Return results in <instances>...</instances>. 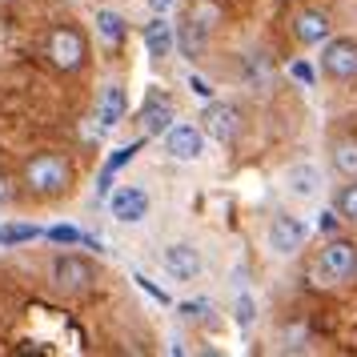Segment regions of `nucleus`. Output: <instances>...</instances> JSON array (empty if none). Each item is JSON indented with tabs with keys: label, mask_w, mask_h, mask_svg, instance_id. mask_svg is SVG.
<instances>
[{
	"label": "nucleus",
	"mask_w": 357,
	"mask_h": 357,
	"mask_svg": "<svg viewBox=\"0 0 357 357\" xmlns=\"http://www.w3.org/2000/svg\"><path fill=\"white\" fill-rule=\"evenodd\" d=\"M24 185L33 189V197L40 201H56L73 189V165L65 153H36L33 161L24 165Z\"/></svg>",
	"instance_id": "1"
},
{
	"label": "nucleus",
	"mask_w": 357,
	"mask_h": 357,
	"mask_svg": "<svg viewBox=\"0 0 357 357\" xmlns=\"http://www.w3.org/2000/svg\"><path fill=\"white\" fill-rule=\"evenodd\" d=\"M45 56L61 73H81L84 61H89V45H84V36L73 24H56L49 33V40H45Z\"/></svg>",
	"instance_id": "2"
},
{
	"label": "nucleus",
	"mask_w": 357,
	"mask_h": 357,
	"mask_svg": "<svg viewBox=\"0 0 357 357\" xmlns=\"http://www.w3.org/2000/svg\"><path fill=\"white\" fill-rule=\"evenodd\" d=\"M317 277H325V285H341L357 277V245L349 237H329L317 257Z\"/></svg>",
	"instance_id": "3"
},
{
	"label": "nucleus",
	"mask_w": 357,
	"mask_h": 357,
	"mask_svg": "<svg viewBox=\"0 0 357 357\" xmlns=\"http://www.w3.org/2000/svg\"><path fill=\"white\" fill-rule=\"evenodd\" d=\"M197 125L205 129L209 141H217V145H233V141L241 137V129H245V116H241V109L229 105V100H209V105L201 109V116H197Z\"/></svg>",
	"instance_id": "4"
},
{
	"label": "nucleus",
	"mask_w": 357,
	"mask_h": 357,
	"mask_svg": "<svg viewBox=\"0 0 357 357\" xmlns=\"http://www.w3.org/2000/svg\"><path fill=\"white\" fill-rule=\"evenodd\" d=\"M321 73L337 84L357 81V40L354 36H329L321 45Z\"/></svg>",
	"instance_id": "5"
},
{
	"label": "nucleus",
	"mask_w": 357,
	"mask_h": 357,
	"mask_svg": "<svg viewBox=\"0 0 357 357\" xmlns=\"http://www.w3.org/2000/svg\"><path fill=\"white\" fill-rule=\"evenodd\" d=\"M265 241L273 249L277 257H293V253H301L309 241V225L301 217H293V213H273V221L265 229Z\"/></svg>",
	"instance_id": "6"
},
{
	"label": "nucleus",
	"mask_w": 357,
	"mask_h": 357,
	"mask_svg": "<svg viewBox=\"0 0 357 357\" xmlns=\"http://www.w3.org/2000/svg\"><path fill=\"white\" fill-rule=\"evenodd\" d=\"M205 129L193 125V121H173L169 129H165V153L173 157V161H201L205 157Z\"/></svg>",
	"instance_id": "7"
},
{
	"label": "nucleus",
	"mask_w": 357,
	"mask_h": 357,
	"mask_svg": "<svg viewBox=\"0 0 357 357\" xmlns=\"http://www.w3.org/2000/svg\"><path fill=\"white\" fill-rule=\"evenodd\" d=\"M161 269L173 281H197L201 269H205V261H201V249L189 241H173L161 249Z\"/></svg>",
	"instance_id": "8"
},
{
	"label": "nucleus",
	"mask_w": 357,
	"mask_h": 357,
	"mask_svg": "<svg viewBox=\"0 0 357 357\" xmlns=\"http://www.w3.org/2000/svg\"><path fill=\"white\" fill-rule=\"evenodd\" d=\"M149 209H153V201H149V193L141 185H121L109 197V213H113V221H121V225H141L149 217Z\"/></svg>",
	"instance_id": "9"
},
{
	"label": "nucleus",
	"mask_w": 357,
	"mask_h": 357,
	"mask_svg": "<svg viewBox=\"0 0 357 357\" xmlns=\"http://www.w3.org/2000/svg\"><path fill=\"white\" fill-rule=\"evenodd\" d=\"M93 277H97L93 261L77 257V253H61V257L52 261V281H56V289L81 293V289H89V285H93Z\"/></svg>",
	"instance_id": "10"
},
{
	"label": "nucleus",
	"mask_w": 357,
	"mask_h": 357,
	"mask_svg": "<svg viewBox=\"0 0 357 357\" xmlns=\"http://www.w3.org/2000/svg\"><path fill=\"white\" fill-rule=\"evenodd\" d=\"M293 36H297V45H305V49L325 45V40L333 36V20H329V13H321V8H297V13H293Z\"/></svg>",
	"instance_id": "11"
},
{
	"label": "nucleus",
	"mask_w": 357,
	"mask_h": 357,
	"mask_svg": "<svg viewBox=\"0 0 357 357\" xmlns=\"http://www.w3.org/2000/svg\"><path fill=\"white\" fill-rule=\"evenodd\" d=\"M129 113V93L125 84H105L100 89V100H97V121H100V132H113Z\"/></svg>",
	"instance_id": "12"
},
{
	"label": "nucleus",
	"mask_w": 357,
	"mask_h": 357,
	"mask_svg": "<svg viewBox=\"0 0 357 357\" xmlns=\"http://www.w3.org/2000/svg\"><path fill=\"white\" fill-rule=\"evenodd\" d=\"M177 121V105H173V97H165V93H153V97L145 100V109H141V129L149 132V137H165V129Z\"/></svg>",
	"instance_id": "13"
},
{
	"label": "nucleus",
	"mask_w": 357,
	"mask_h": 357,
	"mask_svg": "<svg viewBox=\"0 0 357 357\" xmlns=\"http://www.w3.org/2000/svg\"><path fill=\"white\" fill-rule=\"evenodd\" d=\"M173 49H177V29L165 20V13H157V17L145 24V52L153 61H165Z\"/></svg>",
	"instance_id": "14"
},
{
	"label": "nucleus",
	"mask_w": 357,
	"mask_h": 357,
	"mask_svg": "<svg viewBox=\"0 0 357 357\" xmlns=\"http://www.w3.org/2000/svg\"><path fill=\"white\" fill-rule=\"evenodd\" d=\"M285 189H289L293 197H301V201H309V197L321 193V169L309 161H297L285 169Z\"/></svg>",
	"instance_id": "15"
},
{
	"label": "nucleus",
	"mask_w": 357,
	"mask_h": 357,
	"mask_svg": "<svg viewBox=\"0 0 357 357\" xmlns=\"http://www.w3.org/2000/svg\"><path fill=\"white\" fill-rule=\"evenodd\" d=\"M177 29V49L189 56V61H197L201 52H205V45H209V24L201 17H185L181 24H173Z\"/></svg>",
	"instance_id": "16"
},
{
	"label": "nucleus",
	"mask_w": 357,
	"mask_h": 357,
	"mask_svg": "<svg viewBox=\"0 0 357 357\" xmlns=\"http://www.w3.org/2000/svg\"><path fill=\"white\" fill-rule=\"evenodd\" d=\"M97 36L105 40V45H121L125 36H129V24H125V17L121 13H113V8H100L97 13Z\"/></svg>",
	"instance_id": "17"
},
{
	"label": "nucleus",
	"mask_w": 357,
	"mask_h": 357,
	"mask_svg": "<svg viewBox=\"0 0 357 357\" xmlns=\"http://www.w3.org/2000/svg\"><path fill=\"white\" fill-rule=\"evenodd\" d=\"M245 81L253 84V89H261V93L273 89V65L265 61V52H249L245 56Z\"/></svg>",
	"instance_id": "18"
},
{
	"label": "nucleus",
	"mask_w": 357,
	"mask_h": 357,
	"mask_svg": "<svg viewBox=\"0 0 357 357\" xmlns=\"http://www.w3.org/2000/svg\"><path fill=\"white\" fill-rule=\"evenodd\" d=\"M333 169L341 177H357V137H337L333 141Z\"/></svg>",
	"instance_id": "19"
},
{
	"label": "nucleus",
	"mask_w": 357,
	"mask_h": 357,
	"mask_svg": "<svg viewBox=\"0 0 357 357\" xmlns=\"http://www.w3.org/2000/svg\"><path fill=\"white\" fill-rule=\"evenodd\" d=\"M333 213H337L341 221L357 225V177H345V185H341L337 197H333Z\"/></svg>",
	"instance_id": "20"
},
{
	"label": "nucleus",
	"mask_w": 357,
	"mask_h": 357,
	"mask_svg": "<svg viewBox=\"0 0 357 357\" xmlns=\"http://www.w3.org/2000/svg\"><path fill=\"white\" fill-rule=\"evenodd\" d=\"M40 229L36 225H13V229H0V245H24V241H36Z\"/></svg>",
	"instance_id": "21"
},
{
	"label": "nucleus",
	"mask_w": 357,
	"mask_h": 357,
	"mask_svg": "<svg viewBox=\"0 0 357 357\" xmlns=\"http://www.w3.org/2000/svg\"><path fill=\"white\" fill-rule=\"evenodd\" d=\"M45 237H49V241H56V245H81L84 241V233H81V229H73V225H52Z\"/></svg>",
	"instance_id": "22"
},
{
	"label": "nucleus",
	"mask_w": 357,
	"mask_h": 357,
	"mask_svg": "<svg viewBox=\"0 0 357 357\" xmlns=\"http://www.w3.org/2000/svg\"><path fill=\"white\" fill-rule=\"evenodd\" d=\"M237 325H241V329H249V325H253V297H249V293H241V297H237Z\"/></svg>",
	"instance_id": "23"
},
{
	"label": "nucleus",
	"mask_w": 357,
	"mask_h": 357,
	"mask_svg": "<svg viewBox=\"0 0 357 357\" xmlns=\"http://www.w3.org/2000/svg\"><path fill=\"white\" fill-rule=\"evenodd\" d=\"M289 77H293V81H301V84L309 89V84H313V68H309L305 61H293V65H289Z\"/></svg>",
	"instance_id": "24"
},
{
	"label": "nucleus",
	"mask_w": 357,
	"mask_h": 357,
	"mask_svg": "<svg viewBox=\"0 0 357 357\" xmlns=\"http://www.w3.org/2000/svg\"><path fill=\"white\" fill-rule=\"evenodd\" d=\"M13 197H17V189H13V181H8L4 173H0V209H4V205H13Z\"/></svg>",
	"instance_id": "25"
},
{
	"label": "nucleus",
	"mask_w": 357,
	"mask_h": 357,
	"mask_svg": "<svg viewBox=\"0 0 357 357\" xmlns=\"http://www.w3.org/2000/svg\"><path fill=\"white\" fill-rule=\"evenodd\" d=\"M205 309H213L209 301H185V305H181V313H185V317H201Z\"/></svg>",
	"instance_id": "26"
},
{
	"label": "nucleus",
	"mask_w": 357,
	"mask_h": 357,
	"mask_svg": "<svg viewBox=\"0 0 357 357\" xmlns=\"http://www.w3.org/2000/svg\"><path fill=\"white\" fill-rule=\"evenodd\" d=\"M189 89H193L197 97H213V89L205 81H201V77H189Z\"/></svg>",
	"instance_id": "27"
},
{
	"label": "nucleus",
	"mask_w": 357,
	"mask_h": 357,
	"mask_svg": "<svg viewBox=\"0 0 357 357\" xmlns=\"http://www.w3.org/2000/svg\"><path fill=\"white\" fill-rule=\"evenodd\" d=\"M337 221H341V217H337L333 209H329V213H321V221H317V225H321L325 233H333V229H337Z\"/></svg>",
	"instance_id": "28"
},
{
	"label": "nucleus",
	"mask_w": 357,
	"mask_h": 357,
	"mask_svg": "<svg viewBox=\"0 0 357 357\" xmlns=\"http://www.w3.org/2000/svg\"><path fill=\"white\" fill-rule=\"evenodd\" d=\"M173 4H177V0H149V8H153V13H169Z\"/></svg>",
	"instance_id": "29"
},
{
	"label": "nucleus",
	"mask_w": 357,
	"mask_h": 357,
	"mask_svg": "<svg viewBox=\"0 0 357 357\" xmlns=\"http://www.w3.org/2000/svg\"><path fill=\"white\" fill-rule=\"evenodd\" d=\"M0 4H13V0H0Z\"/></svg>",
	"instance_id": "30"
}]
</instances>
